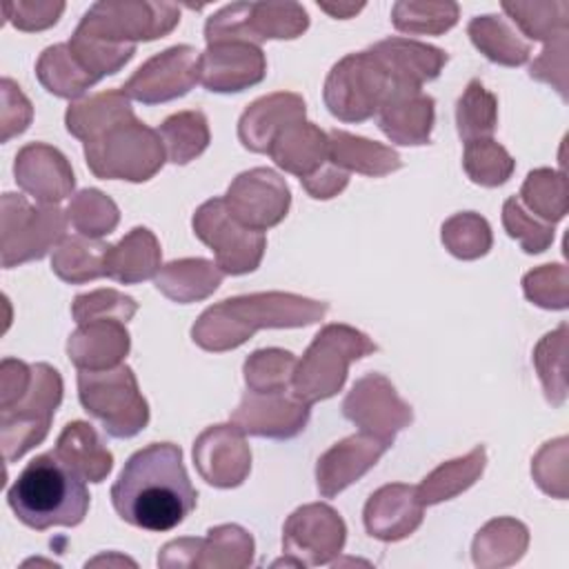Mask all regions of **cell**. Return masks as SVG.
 I'll return each mask as SVG.
<instances>
[{
	"label": "cell",
	"instance_id": "6da1fadb",
	"mask_svg": "<svg viewBox=\"0 0 569 569\" xmlns=\"http://www.w3.org/2000/svg\"><path fill=\"white\" fill-rule=\"evenodd\" d=\"M118 516L147 531H169L196 509L193 489L182 465L180 447L153 442L136 451L111 487Z\"/></svg>",
	"mask_w": 569,
	"mask_h": 569
},
{
	"label": "cell",
	"instance_id": "7a4b0ae2",
	"mask_svg": "<svg viewBox=\"0 0 569 569\" xmlns=\"http://www.w3.org/2000/svg\"><path fill=\"white\" fill-rule=\"evenodd\" d=\"M327 311V302L296 293L269 291L236 296L202 311L191 327V338L207 351H229L240 347L258 329L313 325L322 320Z\"/></svg>",
	"mask_w": 569,
	"mask_h": 569
},
{
	"label": "cell",
	"instance_id": "3957f363",
	"mask_svg": "<svg viewBox=\"0 0 569 569\" xmlns=\"http://www.w3.org/2000/svg\"><path fill=\"white\" fill-rule=\"evenodd\" d=\"M89 498L84 480L53 451L36 456L7 491L16 518L36 531L80 525L89 511Z\"/></svg>",
	"mask_w": 569,
	"mask_h": 569
},
{
	"label": "cell",
	"instance_id": "277c9868",
	"mask_svg": "<svg viewBox=\"0 0 569 569\" xmlns=\"http://www.w3.org/2000/svg\"><path fill=\"white\" fill-rule=\"evenodd\" d=\"M84 158L96 178L144 182L162 169L167 153L160 133L131 116L87 140Z\"/></svg>",
	"mask_w": 569,
	"mask_h": 569
},
{
	"label": "cell",
	"instance_id": "5b68a950",
	"mask_svg": "<svg viewBox=\"0 0 569 569\" xmlns=\"http://www.w3.org/2000/svg\"><path fill=\"white\" fill-rule=\"evenodd\" d=\"M373 351H378V345L349 325L322 327L296 362L291 378L293 393L307 405L336 396L347 380L349 365Z\"/></svg>",
	"mask_w": 569,
	"mask_h": 569
},
{
	"label": "cell",
	"instance_id": "8992f818",
	"mask_svg": "<svg viewBox=\"0 0 569 569\" xmlns=\"http://www.w3.org/2000/svg\"><path fill=\"white\" fill-rule=\"evenodd\" d=\"M78 396L87 413L100 420L111 438H131L149 422V407L127 365L102 371H78Z\"/></svg>",
	"mask_w": 569,
	"mask_h": 569
},
{
	"label": "cell",
	"instance_id": "52a82bcc",
	"mask_svg": "<svg viewBox=\"0 0 569 569\" xmlns=\"http://www.w3.org/2000/svg\"><path fill=\"white\" fill-rule=\"evenodd\" d=\"M67 213L56 204H31L24 196L4 193L0 200V249L2 267L11 269L44 258L60 244Z\"/></svg>",
	"mask_w": 569,
	"mask_h": 569
},
{
	"label": "cell",
	"instance_id": "ba28073f",
	"mask_svg": "<svg viewBox=\"0 0 569 569\" xmlns=\"http://www.w3.org/2000/svg\"><path fill=\"white\" fill-rule=\"evenodd\" d=\"M60 400V373L44 362L31 365V382L22 398L0 409V442L7 462L22 458L31 447L44 440Z\"/></svg>",
	"mask_w": 569,
	"mask_h": 569
},
{
	"label": "cell",
	"instance_id": "9c48e42d",
	"mask_svg": "<svg viewBox=\"0 0 569 569\" xmlns=\"http://www.w3.org/2000/svg\"><path fill=\"white\" fill-rule=\"evenodd\" d=\"M309 27V16L298 2H233L216 11L204 24L207 44L293 40Z\"/></svg>",
	"mask_w": 569,
	"mask_h": 569
},
{
	"label": "cell",
	"instance_id": "30bf717a",
	"mask_svg": "<svg viewBox=\"0 0 569 569\" xmlns=\"http://www.w3.org/2000/svg\"><path fill=\"white\" fill-rule=\"evenodd\" d=\"M393 82L367 49L338 60L325 80V104L342 122H365L378 113Z\"/></svg>",
	"mask_w": 569,
	"mask_h": 569
},
{
	"label": "cell",
	"instance_id": "8fae6325",
	"mask_svg": "<svg viewBox=\"0 0 569 569\" xmlns=\"http://www.w3.org/2000/svg\"><path fill=\"white\" fill-rule=\"evenodd\" d=\"M178 22L180 7L173 2H96L76 33L107 44H136L167 36Z\"/></svg>",
	"mask_w": 569,
	"mask_h": 569
},
{
	"label": "cell",
	"instance_id": "7c38bea8",
	"mask_svg": "<svg viewBox=\"0 0 569 569\" xmlns=\"http://www.w3.org/2000/svg\"><path fill=\"white\" fill-rule=\"evenodd\" d=\"M193 233L213 251L218 269L229 276L256 271L267 249L264 233L240 224L222 198H211L198 207Z\"/></svg>",
	"mask_w": 569,
	"mask_h": 569
},
{
	"label": "cell",
	"instance_id": "4fadbf2b",
	"mask_svg": "<svg viewBox=\"0 0 569 569\" xmlns=\"http://www.w3.org/2000/svg\"><path fill=\"white\" fill-rule=\"evenodd\" d=\"M200 82V53L189 44H176L149 58L122 84V93L142 104L176 100Z\"/></svg>",
	"mask_w": 569,
	"mask_h": 569
},
{
	"label": "cell",
	"instance_id": "5bb4252c",
	"mask_svg": "<svg viewBox=\"0 0 569 569\" xmlns=\"http://www.w3.org/2000/svg\"><path fill=\"white\" fill-rule=\"evenodd\" d=\"M227 211L247 229L267 231L289 211L291 193L287 182L267 167H256L236 176L224 193Z\"/></svg>",
	"mask_w": 569,
	"mask_h": 569
},
{
	"label": "cell",
	"instance_id": "9a60e30c",
	"mask_svg": "<svg viewBox=\"0 0 569 569\" xmlns=\"http://www.w3.org/2000/svg\"><path fill=\"white\" fill-rule=\"evenodd\" d=\"M347 527L329 505H305L284 522L282 547L293 556L287 565H327L345 547Z\"/></svg>",
	"mask_w": 569,
	"mask_h": 569
},
{
	"label": "cell",
	"instance_id": "2e32d148",
	"mask_svg": "<svg viewBox=\"0 0 569 569\" xmlns=\"http://www.w3.org/2000/svg\"><path fill=\"white\" fill-rule=\"evenodd\" d=\"M347 420L362 431L391 440L396 433L411 425V407L396 393L393 385L382 373H367L347 393L342 402Z\"/></svg>",
	"mask_w": 569,
	"mask_h": 569
},
{
	"label": "cell",
	"instance_id": "e0dca14e",
	"mask_svg": "<svg viewBox=\"0 0 569 569\" xmlns=\"http://www.w3.org/2000/svg\"><path fill=\"white\" fill-rule=\"evenodd\" d=\"M309 422V405L293 389L244 391L238 409L231 413V425L242 433L260 438H293Z\"/></svg>",
	"mask_w": 569,
	"mask_h": 569
},
{
	"label": "cell",
	"instance_id": "ac0fdd59",
	"mask_svg": "<svg viewBox=\"0 0 569 569\" xmlns=\"http://www.w3.org/2000/svg\"><path fill=\"white\" fill-rule=\"evenodd\" d=\"M193 462L209 485L231 489L249 476L251 451L236 425H216L196 438Z\"/></svg>",
	"mask_w": 569,
	"mask_h": 569
},
{
	"label": "cell",
	"instance_id": "d6986e66",
	"mask_svg": "<svg viewBox=\"0 0 569 569\" xmlns=\"http://www.w3.org/2000/svg\"><path fill=\"white\" fill-rule=\"evenodd\" d=\"M267 73V58L258 44L216 42L200 53V82L213 93H238Z\"/></svg>",
	"mask_w": 569,
	"mask_h": 569
},
{
	"label": "cell",
	"instance_id": "ffe728a7",
	"mask_svg": "<svg viewBox=\"0 0 569 569\" xmlns=\"http://www.w3.org/2000/svg\"><path fill=\"white\" fill-rule=\"evenodd\" d=\"M189 553L184 567H247L253 558V538L238 525H220L207 538H182L164 545L158 556L160 567H171Z\"/></svg>",
	"mask_w": 569,
	"mask_h": 569
},
{
	"label": "cell",
	"instance_id": "44dd1931",
	"mask_svg": "<svg viewBox=\"0 0 569 569\" xmlns=\"http://www.w3.org/2000/svg\"><path fill=\"white\" fill-rule=\"evenodd\" d=\"M391 445H393L391 440L378 438L367 431L353 433L342 442L333 445L318 460V467H316L318 491L325 498H333L336 493L347 489L351 482L362 478Z\"/></svg>",
	"mask_w": 569,
	"mask_h": 569
},
{
	"label": "cell",
	"instance_id": "7402d4cb",
	"mask_svg": "<svg viewBox=\"0 0 569 569\" xmlns=\"http://www.w3.org/2000/svg\"><path fill=\"white\" fill-rule=\"evenodd\" d=\"M16 182L40 204H56L71 196L76 187L67 158L51 144L31 142L22 147L13 164Z\"/></svg>",
	"mask_w": 569,
	"mask_h": 569
},
{
	"label": "cell",
	"instance_id": "603a6c76",
	"mask_svg": "<svg viewBox=\"0 0 569 569\" xmlns=\"http://www.w3.org/2000/svg\"><path fill=\"white\" fill-rule=\"evenodd\" d=\"M425 516V505L418 498L416 487L385 485L365 505V527L369 536L393 542L411 536Z\"/></svg>",
	"mask_w": 569,
	"mask_h": 569
},
{
	"label": "cell",
	"instance_id": "cb8c5ba5",
	"mask_svg": "<svg viewBox=\"0 0 569 569\" xmlns=\"http://www.w3.org/2000/svg\"><path fill=\"white\" fill-rule=\"evenodd\" d=\"M433 98L413 87H393L378 109L380 131L396 144H427L433 129Z\"/></svg>",
	"mask_w": 569,
	"mask_h": 569
},
{
	"label": "cell",
	"instance_id": "d4e9b609",
	"mask_svg": "<svg viewBox=\"0 0 569 569\" xmlns=\"http://www.w3.org/2000/svg\"><path fill=\"white\" fill-rule=\"evenodd\" d=\"M127 322L118 318H93L80 322L67 340V356L78 369H113L129 353Z\"/></svg>",
	"mask_w": 569,
	"mask_h": 569
},
{
	"label": "cell",
	"instance_id": "484cf974",
	"mask_svg": "<svg viewBox=\"0 0 569 569\" xmlns=\"http://www.w3.org/2000/svg\"><path fill=\"white\" fill-rule=\"evenodd\" d=\"M369 51L385 67L393 87L422 89L425 82L440 76L449 60L442 49L409 38H387L371 44Z\"/></svg>",
	"mask_w": 569,
	"mask_h": 569
},
{
	"label": "cell",
	"instance_id": "4316f807",
	"mask_svg": "<svg viewBox=\"0 0 569 569\" xmlns=\"http://www.w3.org/2000/svg\"><path fill=\"white\" fill-rule=\"evenodd\" d=\"M298 120H305V100L298 93H271L244 109L238 120V138L244 149L267 153L273 138Z\"/></svg>",
	"mask_w": 569,
	"mask_h": 569
},
{
	"label": "cell",
	"instance_id": "83f0119b",
	"mask_svg": "<svg viewBox=\"0 0 569 569\" xmlns=\"http://www.w3.org/2000/svg\"><path fill=\"white\" fill-rule=\"evenodd\" d=\"M267 153L280 169L305 180L329 164V136L313 122L298 120L273 138Z\"/></svg>",
	"mask_w": 569,
	"mask_h": 569
},
{
	"label": "cell",
	"instance_id": "f1b7e54d",
	"mask_svg": "<svg viewBox=\"0 0 569 569\" xmlns=\"http://www.w3.org/2000/svg\"><path fill=\"white\" fill-rule=\"evenodd\" d=\"M160 258L156 236L144 227H136L118 244L107 247L104 276L122 284H136L160 271Z\"/></svg>",
	"mask_w": 569,
	"mask_h": 569
},
{
	"label": "cell",
	"instance_id": "f546056e",
	"mask_svg": "<svg viewBox=\"0 0 569 569\" xmlns=\"http://www.w3.org/2000/svg\"><path fill=\"white\" fill-rule=\"evenodd\" d=\"M53 453L89 482H102L113 467L111 451L102 445L96 429L82 420L69 422L62 429Z\"/></svg>",
	"mask_w": 569,
	"mask_h": 569
},
{
	"label": "cell",
	"instance_id": "4dcf8cb0",
	"mask_svg": "<svg viewBox=\"0 0 569 569\" xmlns=\"http://www.w3.org/2000/svg\"><path fill=\"white\" fill-rule=\"evenodd\" d=\"M329 136V162L342 171H356L365 176H387L402 167L400 156L380 142L333 129Z\"/></svg>",
	"mask_w": 569,
	"mask_h": 569
},
{
	"label": "cell",
	"instance_id": "1f68e13d",
	"mask_svg": "<svg viewBox=\"0 0 569 569\" xmlns=\"http://www.w3.org/2000/svg\"><path fill=\"white\" fill-rule=\"evenodd\" d=\"M222 280V271L216 262L204 258H182L160 267L156 287L169 300L189 305L211 296Z\"/></svg>",
	"mask_w": 569,
	"mask_h": 569
},
{
	"label": "cell",
	"instance_id": "d6a6232c",
	"mask_svg": "<svg viewBox=\"0 0 569 569\" xmlns=\"http://www.w3.org/2000/svg\"><path fill=\"white\" fill-rule=\"evenodd\" d=\"M131 116L133 109L122 89H109L102 93H93L84 100L71 102L64 113V124L73 138L87 142L104 129Z\"/></svg>",
	"mask_w": 569,
	"mask_h": 569
},
{
	"label": "cell",
	"instance_id": "836d02e7",
	"mask_svg": "<svg viewBox=\"0 0 569 569\" xmlns=\"http://www.w3.org/2000/svg\"><path fill=\"white\" fill-rule=\"evenodd\" d=\"M485 462H487V453L482 445L471 449L465 458L442 462L416 487L420 502L436 505L462 493L482 476Z\"/></svg>",
	"mask_w": 569,
	"mask_h": 569
},
{
	"label": "cell",
	"instance_id": "e575fe53",
	"mask_svg": "<svg viewBox=\"0 0 569 569\" xmlns=\"http://www.w3.org/2000/svg\"><path fill=\"white\" fill-rule=\"evenodd\" d=\"M473 47L491 62L505 67H520L529 60V44L518 38L505 18L478 16L467 27Z\"/></svg>",
	"mask_w": 569,
	"mask_h": 569
},
{
	"label": "cell",
	"instance_id": "d590c367",
	"mask_svg": "<svg viewBox=\"0 0 569 569\" xmlns=\"http://www.w3.org/2000/svg\"><path fill=\"white\" fill-rule=\"evenodd\" d=\"M104 242L87 236H71L62 238L60 244L53 249L51 256V269L53 273L69 282V284H80L96 280L104 276V253H107Z\"/></svg>",
	"mask_w": 569,
	"mask_h": 569
},
{
	"label": "cell",
	"instance_id": "8d00e7d4",
	"mask_svg": "<svg viewBox=\"0 0 569 569\" xmlns=\"http://www.w3.org/2000/svg\"><path fill=\"white\" fill-rule=\"evenodd\" d=\"M527 529L511 518L487 522L473 540V562L478 567H505L516 562L527 549Z\"/></svg>",
	"mask_w": 569,
	"mask_h": 569
},
{
	"label": "cell",
	"instance_id": "74e56055",
	"mask_svg": "<svg viewBox=\"0 0 569 569\" xmlns=\"http://www.w3.org/2000/svg\"><path fill=\"white\" fill-rule=\"evenodd\" d=\"M36 76L49 93L69 100L82 96L89 87L96 84V80L76 62L67 42L47 47L40 53L36 62Z\"/></svg>",
	"mask_w": 569,
	"mask_h": 569
},
{
	"label": "cell",
	"instance_id": "f35d334b",
	"mask_svg": "<svg viewBox=\"0 0 569 569\" xmlns=\"http://www.w3.org/2000/svg\"><path fill=\"white\" fill-rule=\"evenodd\" d=\"M167 160L187 164L209 147V127L202 111H180L169 116L158 129Z\"/></svg>",
	"mask_w": 569,
	"mask_h": 569
},
{
	"label": "cell",
	"instance_id": "ab89813d",
	"mask_svg": "<svg viewBox=\"0 0 569 569\" xmlns=\"http://www.w3.org/2000/svg\"><path fill=\"white\" fill-rule=\"evenodd\" d=\"M498 102L496 96L485 89L480 80H471L465 93L456 102V127L458 136L467 142L485 140L496 131Z\"/></svg>",
	"mask_w": 569,
	"mask_h": 569
},
{
	"label": "cell",
	"instance_id": "60d3db41",
	"mask_svg": "<svg viewBox=\"0 0 569 569\" xmlns=\"http://www.w3.org/2000/svg\"><path fill=\"white\" fill-rule=\"evenodd\" d=\"M460 7L456 2H416L400 0L391 9V22L402 33L440 36L458 22Z\"/></svg>",
	"mask_w": 569,
	"mask_h": 569
},
{
	"label": "cell",
	"instance_id": "b9f144b4",
	"mask_svg": "<svg viewBox=\"0 0 569 569\" xmlns=\"http://www.w3.org/2000/svg\"><path fill=\"white\" fill-rule=\"evenodd\" d=\"M67 222L87 238H102L111 233L120 220L116 202L98 189H82L67 207Z\"/></svg>",
	"mask_w": 569,
	"mask_h": 569
},
{
	"label": "cell",
	"instance_id": "7bdbcfd3",
	"mask_svg": "<svg viewBox=\"0 0 569 569\" xmlns=\"http://www.w3.org/2000/svg\"><path fill=\"white\" fill-rule=\"evenodd\" d=\"M502 9L533 40L551 42L567 33V2H502Z\"/></svg>",
	"mask_w": 569,
	"mask_h": 569
},
{
	"label": "cell",
	"instance_id": "ee69618b",
	"mask_svg": "<svg viewBox=\"0 0 569 569\" xmlns=\"http://www.w3.org/2000/svg\"><path fill=\"white\" fill-rule=\"evenodd\" d=\"M462 167L471 182L482 187H498L511 178L516 162L502 144H498L491 138H485L465 144Z\"/></svg>",
	"mask_w": 569,
	"mask_h": 569
},
{
	"label": "cell",
	"instance_id": "f6af8a7d",
	"mask_svg": "<svg viewBox=\"0 0 569 569\" xmlns=\"http://www.w3.org/2000/svg\"><path fill=\"white\" fill-rule=\"evenodd\" d=\"M520 202H525L536 216L547 222H556L567 213V184L565 176L551 169L531 171L520 189Z\"/></svg>",
	"mask_w": 569,
	"mask_h": 569
},
{
	"label": "cell",
	"instance_id": "bcb514c9",
	"mask_svg": "<svg viewBox=\"0 0 569 569\" xmlns=\"http://www.w3.org/2000/svg\"><path fill=\"white\" fill-rule=\"evenodd\" d=\"M442 244L460 260H476L491 249L489 222L473 213H456L442 224Z\"/></svg>",
	"mask_w": 569,
	"mask_h": 569
},
{
	"label": "cell",
	"instance_id": "7dc6e473",
	"mask_svg": "<svg viewBox=\"0 0 569 569\" xmlns=\"http://www.w3.org/2000/svg\"><path fill=\"white\" fill-rule=\"evenodd\" d=\"M296 358L284 349H258L244 360V382L249 391L289 389Z\"/></svg>",
	"mask_w": 569,
	"mask_h": 569
},
{
	"label": "cell",
	"instance_id": "c3c4849f",
	"mask_svg": "<svg viewBox=\"0 0 569 569\" xmlns=\"http://www.w3.org/2000/svg\"><path fill=\"white\" fill-rule=\"evenodd\" d=\"M136 311H138V302L116 289H98L91 293H80L71 305V316L78 325L93 318H118L122 322H129Z\"/></svg>",
	"mask_w": 569,
	"mask_h": 569
},
{
	"label": "cell",
	"instance_id": "681fc988",
	"mask_svg": "<svg viewBox=\"0 0 569 569\" xmlns=\"http://www.w3.org/2000/svg\"><path fill=\"white\" fill-rule=\"evenodd\" d=\"M502 224L511 238L520 242L527 253L545 251L553 240V229L549 224H540L529 216L518 198H509L502 207Z\"/></svg>",
	"mask_w": 569,
	"mask_h": 569
},
{
	"label": "cell",
	"instance_id": "f907efd6",
	"mask_svg": "<svg viewBox=\"0 0 569 569\" xmlns=\"http://www.w3.org/2000/svg\"><path fill=\"white\" fill-rule=\"evenodd\" d=\"M4 18L20 31H42L58 22L64 11V2H40V0H18L2 4Z\"/></svg>",
	"mask_w": 569,
	"mask_h": 569
},
{
	"label": "cell",
	"instance_id": "816d5d0a",
	"mask_svg": "<svg viewBox=\"0 0 569 569\" xmlns=\"http://www.w3.org/2000/svg\"><path fill=\"white\" fill-rule=\"evenodd\" d=\"M565 273L562 264H545L525 276L522 287L525 296L545 309H565L567 307V287H551L553 280Z\"/></svg>",
	"mask_w": 569,
	"mask_h": 569
},
{
	"label": "cell",
	"instance_id": "f5cc1de1",
	"mask_svg": "<svg viewBox=\"0 0 569 569\" xmlns=\"http://www.w3.org/2000/svg\"><path fill=\"white\" fill-rule=\"evenodd\" d=\"M2 107H0V127H2V142L22 133L31 122V102L24 98L20 87L2 78Z\"/></svg>",
	"mask_w": 569,
	"mask_h": 569
},
{
	"label": "cell",
	"instance_id": "db71d44e",
	"mask_svg": "<svg viewBox=\"0 0 569 569\" xmlns=\"http://www.w3.org/2000/svg\"><path fill=\"white\" fill-rule=\"evenodd\" d=\"M553 73H558V80L562 87H567V33L553 38L547 42L540 58L531 64L529 76L542 82L553 84Z\"/></svg>",
	"mask_w": 569,
	"mask_h": 569
},
{
	"label": "cell",
	"instance_id": "11a10c76",
	"mask_svg": "<svg viewBox=\"0 0 569 569\" xmlns=\"http://www.w3.org/2000/svg\"><path fill=\"white\" fill-rule=\"evenodd\" d=\"M300 182H302V187L307 189V193H309L311 198H316V200H329V198L338 196V193L347 187L349 173L342 171V169H338V167H333V164L329 162V164H325L318 173H313V176H309V178H305V180H300Z\"/></svg>",
	"mask_w": 569,
	"mask_h": 569
},
{
	"label": "cell",
	"instance_id": "9f6ffc18",
	"mask_svg": "<svg viewBox=\"0 0 569 569\" xmlns=\"http://www.w3.org/2000/svg\"><path fill=\"white\" fill-rule=\"evenodd\" d=\"M318 7L322 9V11H327V13H331L333 18H351L353 13H358L365 4H329V2H318Z\"/></svg>",
	"mask_w": 569,
	"mask_h": 569
}]
</instances>
